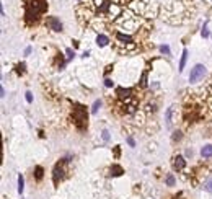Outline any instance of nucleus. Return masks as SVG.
Returning <instances> with one entry per match:
<instances>
[{
  "mask_svg": "<svg viewBox=\"0 0 212 199\" xmlns=\"http://www.w3.org/2000/svg\"><path fill=\"white\" fill-rule=\"evenodd\" d=\"M47 2L46 0H29L26 5V21H38V15L46 12Z\"/></svg>",
  "mask_w": 212,
  "mask_h": 199,
  "instance_id": "f257e3e1",
  "label": "nucleus"
},
{
  "mask_svg": "<svg viewBox=\"0 0 212 199\" xmlns=\"http://www.w3.org/2000/svg\"><path fill=\"white\" fill-rule=\"evenodd\" d=\"M74 121H75V126H77L80 131H83V129L87 127V124H88V114H87L85 106L77 104V106L74 108Z\"/></svg>",
  "mask_w": 212,
  "mask_h": 199,
  "instance_id": "f03ea898",
  "label": "nucleus"
},
{
  "mask_svg": "<svg viewBox=\"0 0 212 199\" xmlns=\"http://www.w3.org/2000/svg\"><path fill=\"white\" fill-rule=\"evenodd\" d=\"M204 75H206V67H204L202 64H196V65L191 69L189 82H191V83H197L199 80L204 79Z\"/></svg>",
  "mask_w": 212,
  "mask_h": 199,
  "instance_id": "7ed1b4c3",
  "label": "nucleus"
},
{
  "mask_svg": "<svg viewBox=\"0 0 212 199\" xmlns=\"http://www.w3.org/2000/svg\"><path fill=\"white\" fill-rule=\"evenodd\" d=\"M69 162V160H65V158H64V160H60V162L57 163V165H56V168H54V184H57L59 183V178L62 180L64 178V173H65V163Z\"/></svg>",
  "mask_w": 212,
  "mask_h": 199,
  "instance_id": "20e7f679",
  "label": "nucleus"
},
{
  "mask_svg": "<svg viewBox=\"0 0 212 199\" xmlns=\"http://www.w3.org/2000/svg\"><path fill=\"white\" fill-rule=\"evenodd\" d=\"M46 25L49 26L52 31H56V33H60V31H62V23H60V20H59L57 17H47Z\"/></svg>",
  "mask_w": 212,
  "mask_h": 199,
  "instance_id": "39448f33",
  "label": "nucleus"
},
{
  "mask_svg": "<svg viewBox=\"0 0 212 199\" xmlns=\"http://www.w3.org/2000/svg\"><path fill=\"white\" fill-rule=\"evenodd\" d=\"M184 166H186V160H184L183 155H176L175 158H173V168L175 170H184Z\"/></svg>",
  "mask_w": 212,
  "mask_h": 199,
  "instance_id": "423d86ee",
  "label": "nucleus"
},
{
  "mask_svg": "<svg viewBox=\"0 0 212 199\" xmlns=\"http://www.w3.org/2000/svg\"><path fill=\"white\" fill-rule=\"evenodd\" d=\"M116 39L121 42V44H132V38L129 34H124L121 31H116Z\"/></svg>",
  "mask_w": 212,
  "mask_h": 199,
  "instance_id": "0eeeda50",
  "label": "nucleus"
},
{
  "mask_svg": "<svg viewBox=\"0 0 212 199\" xmlns=\"http://www.w3.org/2000/svg\"><path fill=\"white\" fill-rule=\"evenodd\" d=\"M108 42H109V38L106 36V34H98V36H96V44L100 46V47H104Z\"/></svg>",
  "mask_w": 212,
  "mask_h": 199,
  "instance_id": "6e6552de",
  "label": "nucleus"
},
{
  "mask_svg": "<svg viewBox=\"0 0 212 199\" xmlns=\"http://www.w3.org/2000/svg\"><path fill=\"white\" fill-rule=\"evenodd\" d=\"M201 155H202L204 158H211L212 157V145H204L202 149H201Z\"/></svg>",
  "mask_w": 212,
  "mask_h": 199,
  "instance_id": "1a4fd4ad",
  "label": "nucleus"
},
{
  "mask_svg": "<svg viewBox=\"0 0 212 199\" xmlns=\"http://www.w3.org/2000/svg\"><path fill=\"white\" fill-rule=\"evenodd\" d=\"M131 93L132 91L127 88V90H124V88H117V95H119V98L121 100H127V98H131Z\"/></svg>",
  "mask_w": 212,
  "mask_h": 199,
  "instance_id": "9d476101",
  "label": "nucleus"
},
{
  "mask_svg": "<svg viewBox=\"0 0 212 199\" xmlns=\"http://www.w3.org/2000/svg\"><path fill=\"white\" fill-rule=\"evenodd\" d=\"M186 59H188V49H183V54H181V61H179V67H178V70H179V72H183L184 65H186Z\"/></svg>",
  "mask_w": 212,
  "mask_h": 199,
  "instance_id": "9b49d317",
  "label": "nucleus"
},
{
  "mask_svg": "<svg viewBox=\"0 0 212 199\" xmlns=\"http://www.w3.org/2000/svg\"><path fill=\"white\" fill-rule=\"evenodd\" d=\"M111 175L113 176H119V175H122V168H121L119 165H113L111 166Z\"/></svg>",
  "mask_w": 212,
  "mask_h": 199,
  "instance_id": "f8f14e48",
  "label": "nucleus"
},
{
  "mask_svg": "<svg viewBox=\"0 0 212 199\" xmlns=\"http://www.w3.org/2000/svg\"><path fill=\"white\" fill-rule=\"evenodd\" d=\"M23 189H25V178H23V175H20L18 176V193H23Z\"/></svg>",
  "mask_w": 212,
  "mask_h": 199,
  "instance_id": "ddd939ff",
  "label": "nucleus"
},
{
  "mask_svg": "<svg viewBox=\"0 0 212 199\" xmlns=\"http://www.w3.org/2000/svg\"><path fill=\"white\" fill-rule=\"evenodd\" d=\"M42 173H44L42 166H36V168H34V176H36L38 181H39V180H42Z\"/></svg>",
  "mask_w": 212,
  "mask_h": 199,
  "instance_id": "4468645a",
  "label": "nucleus"
},
{
  "mask_svg": "<svg viewBox=\"0 0 212 199\" xmlns=\"http://www.w3.org/2000/svg\"><path fill=\"white\" fill-rule=\"evenodd\" d=\"M171 113H173V106L166 109V126H171Z\"/></svg>",
  "mask_w": 212,
  "mask_h": 199,
  "instance_id": "2eb2a0df",
  "label": "nucleus"
},
{
  "mask_svg": "<svg viewBox=\"0 0 212 199\" xmlns=\"http://www.w3.org/2000/svg\"><path fill=\"white\" fill-rule=\"evenodd\" d=\"M101 108V100H96L95 103H93V108H92V113L93 114H96L98 113V109Z\"/></svg>",
  "mask_w": 212,
  "mask_h": 199,
  "instance_id": "dca6fc26",
  "label": "nucleus"
},
{
  "mask_svg": "<svg viewBox=\"0 0 212 199\" xmlns=\"http://www.w3.org/2000/svg\"><path fill=\"white\" fill-rule=\"evenodd\" d=\"M165 183H166V186H175V176H173V175H168Z\"/></svg>",
  "mask_w": 212,
  "mask_h": 199,
  "instance_id": "f3484780",
  "label": "nucleus"
},
{
  "mask_svg": "<svg viewBox=\"0 0 212 199\" xmlns=\"http://www.w3.org/2000/svg\"><path fill=\"white\" fill-rule=\"evenodd\" d=\"M160 51H162L163 54L170 56V47H168V46H160Z\"/></svg>",
  "mask_w": 212,
  "mask_h": 199,
  "instance_id": "a211bd4d",
  "label": "nucleus"
},
{
  "mask_svg": "<svg viewBox=\"0 0 212 199\" xmlns=\"http://www.w3.org/2000/svg\"><path fill=\"white\" fill-rule=\"evenodd\" d=\"M204 188H206V189H207L209 193H212V178H211V180H207V183H206V186H204Z\"/></svg>",
  "mask_w": 212,
  "mask_h": 199,
  "instance_id": "6ab92c4d",
  "label": "nucleus"
},
{
  "mask_svg": "<svg viewBox=\"0 0 212 199\" xmlns=\"http://www.w3.org/2000/svg\"><path fill=\"white\" fill-rule=\"evenodd\" d=\"M17 72H18V74H25V64H20V65H17Z\"/></svg>",
  "mask_w": 212,
  "mask_h": 199,
  "instance_id": "aec40b11",
  "label": "nucleus"
},
{
  "mask_svg": "<svg viewBox=\"0 0 212 199\" xmlns=\"http://www.w3.org/2000/svg\"><path fill=\"white\" fill-rule=\"evenodd\" d=\"M181 137H183V136H181V132H179V131H176V132H175V136H173V141H181Z\"/></svg>",
  "mask_w": 212,
  "mask_h": 199,
  "instance_id": "412c9836",
  "label": "nucleus"
},
{
  "mask_svg": "<svg viewBox=\"0 0 212 199\" xmlns=\"http://www.w3.org/2000/svg\"><path fill=\"white\" fill-rule=\"evenodd\" d=\"M26 101H28V103L33 101V95H31V91H26Z\"/></svg>",
  "mask_w": 212,
  "mask_h": 199,
  "instance_id": "4be33fe9",
  "label": "nucleus"
},
{
  "mask_svg": "<svg viewBox=\"0 0 212 199\" xmlns=\"http://www.w3.org/2000/svg\"><path fill=\"white\" fill-rule=\"evenodd\" d=\"M126 141H127V144H129L131 147H136V142H134V139H132V137H127Z\"/></svg>",
  "mask_w": 212,
  "mask_h": 199,
  "instance_id": "5701e85b",
  "label": "nucleus"
},
{
  "mask_svg": "<svg viewBox=\"0 0 212 199\" xmlns=\"http://www.w3.org/2000/svg\"><path fill=\"white\" fill-rule=\"evenodd\" d=\"M201 34H202L204 38H207V36H209V31H207V28H206V26H204V28H202V31H201Z\"/></svg>",
  "mask_w": 212,
  "mask_h": 199,
  "instance_id": "b1692460",
  "label": "nucleus"
},
{
  "mask_svg": "<svg viewBox=\"0 0 212 199\" xmlns=\"http://www.w3.org/2000/svg\"><path fill=\"white\" fill-rule=\"evenodd\" d=\"M103 141H104V142L109 141V134H108V131H103Z\"/></svg>",
  "mask_w": 212,
  "mask_h": 199,
  "instance_id": "393cba45",
  "label": "nucleus"
},
{
  "mask_svg": "<svg viewBox=\"0 0 212 199\" xmlns=\"http://www.w3.org/2000/svg\"><path fill=\"white\" fill-rule=\"evenodd\" d=\"M65 52H67V56H69V59H72V57L75 56V54H74V51H72V49H67Z\"/></svg>",
  "mask_w": 212,
  "mask_h": 199,
  "instance_id": "a878e982",
  "label": "nucleus"
},
{
  "mask_svg": "<svg viewBox=\"0 0 212 199\" xmlns=\"http://www.w3.org/2000/svg\"><path fill=\"white\" fill-rule=\"evenodd\" d=\"M104 85H106V87H113V82L111 80H104Z\"/></svg>",
  "mask_w": 212,
  "mask_h": 199,
  "instance_id": "bb28decb",
  "label": "nucleus"
},
{
  "mask_svg": "<svg viewBox=\"0 0 212 199\" xmlns=\"http://www.w3.org/2000/svg\"><path fill=\"white\" fill-rule=\"evenodd\" d=\"M186 155H188V157H193V150H191V149H188V150H186Z\"/></svg>",
  "mask_w": 212,
  "mask_h": 199,
  "instance_id": "cd10ccee",
  "label": "nucleus"
}]
</instances>
